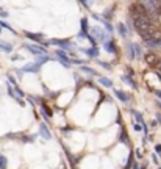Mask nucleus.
Masks as SVG:
<instances>
[{"mask_svg": "<svg viewBox=\"0 0 161 169\" xmlns=\"http://www.w3.org/2000/svg\"><path fill=\"white\" fill-rule=\"evenodd\" d=\"M144 44H146L147 47H152V49L161 47V38H155V36L146 38V39H144Z\"/></svg>", "mask_w": 161, "mask_h": 169, "instance_id": "f03ea898", "label": "nucleus"}, {"mask_svg": "<svg viewBox=\"0 0 161 169\" xmlns=\"http://www.w3.org/2000/svg\"><path fill=\"white\" fill-rule=\"evenodd\" d=\"M158 107H160V108H161V100H160V102H158Z\"/></svg>", "mask_w": 161, "mask_h": 169, "instance_id": "4c0bfd02", "label": "nucleus"}, {"mask_svg": "<svg viewBox=\"0 0 161 169\" xmlns=\"http://www.w3.org/2000/svg\"><path fill=\"white\" fill-rule=\"evenodd\" d=\"M113 11H114V7H111V8H107V9H105V11H103V14H102V16H103L105 19H108V20H110L111 17H113Z\"/></svg>", "mask_w": 161, "mask_h": 169, "instance_id": "aec40b11", "label": "nucleus"}, {"mask_svg": "<svg viewBox=\"0 0 161 169\" xmlns=\"http://www.w3.org/2000/svg\"><path fill=\"white\" fill-rule=\"evenodd\" d=\"M120 135H122V143H125V144H128V138H127V133L122 130L120 132Z\"/></svg>", "mask_w": 161, "mask_h": 169, "instance_id": "bb28decb", "label": "nucleus"}, {"mask_svg": "<svg viewBox=\"0 0 161 169\" xmlns=\"http://www.w3.org/2000/svg\"><path fill=\"white\" fill-rule=\"evenodd\" d=\"M157 119H158V122L161 124V114H157Z\"/></svg>", "mask_w": 161, "mask_h": 169, "instance_id": "e433bc0d", "label": "nucleus"}, {"mask_svg": "<svg viewBox=\"0 0 161 169\" xmlns=\"http://www.w3.org/2000/svg\"><path fill=\"white\" fill-rule=\"evenodd\" d=\"M39 133H41V136L44 139H50L52 138V135H50V132H49V127L46 124H41L39 125Z\"/></svg>", "mask_w": 161, "mask_h": 169, "instance_id": "ddd939ff", "label": "nucleus"}, {"mask_svg": "<svg viewBox=\"0 0 161 169\" xmlns=\"http://www.w3.org/2000/svg\"><path fill=\"white\" fill-rule=\"evenodd\" d=\"M122 81H125L127 85H130V86H131V88L138 89V85L135 83V80H131V77H130V75H124V77H122Z\"/></svg>", "mask_w": 161, "mask_h": 169, "instance_id": "f3484780", "label": "nucleus"}, {"mask_svg": "<svg viewBox=\"0 0 161 169\" xmlns=\"http://www.w3.org/2000/svg\"><path fill=\"white\" fill-rule=\"evenodd\" d=\"M127 46L131 49V52H133V55H135V58H141V57H142V49H141L139 44H135V42H128Z\"/></svg>", "mask_w": 161, "mask_h": 169, "instance_id": "423d86ee", "label": "nucleus"}, {"mask_svg": "<svg viewBox=\"0 0 161 169\" xmlns=\"http://www.w3.org/2000/svg\"><path fill=\"white\" fill-rule=\"evenodd\" d=\"M141 169H147V168H146V166H142V168H141Z\"/></svg>", "mask_w": 161, "mask_h": 169, "instance_id": "58836bf2", "label": "nucleus"}, {"mask_svg": "<svg viewBox=\"0 0 161 169\" xmlns=\"http://www.w3.org/2000/svg\"><path fill=\"white\" fill-rule=\"evenodd\" d=\"M46 61H50V57H47L46 53H44V55H38V61L36 63H46Z\"/></svg>", "mask_w": 161, "mask_h": 169, "instance_id": "4be33fe9", "label": "nucleus"}, {"mask_svg": "<svg viewBox=\"0 0 161 169\" xmlns=\"http://www.w3.org/2000/svg\"><path fill=\"white\" fill-rule=\"evenodd\" d=\"M80 24H81V31L78 33V38H86L88 36V30H89V27H88V19L83 17Z\"/></svg>", "mask_w": 161, "mask_h": 169, "instance_id": "1a4fd4ad", "label": "nucleus"}, {"mask_svg": "<svg viewBox=\"0 0 161 169\" xmlns=\"http://www.w3.org/2000/svg\"><path fill=\"white\" fill-rule=\"evenodd\" d=\"M0 27H3V28H8L9 31H13V33H16V31H14L13 28H11V25H9V24H7V22H3V20L0 22Z\"/></svg>", "mask_w": 161, "mask_h": 169, "instance_id": "393cba45", "label": "nucleus"}, {"mask_svg": "<svg viewBox=\"0 0 161 169\" xmlns=\"http://www.w3.org/2000/svg\"><path fill=\"white\" fill-rule=\"evenodd\" d=\"M99 64H100V66L103 67V69H107V70H111V64L110 63H105V61H97Z\"/></svg>", "mask_w": 161, "mask_h": 169, "instance_id": "b1692460", "label": "nucleus"}, {"mask_svg": "<svg viewBox=\"0 0 161 169\" xmlns=\"http://www.w3.org/2000/svg\"><path fill=\"white\" fill-rule=\"evenodd\" d=\"M133 128H135V130H136V132H141V130H142L139 124H136V125H135V127H133Z\"/></svg>", "mask_w": 161, "mask_h": 169, "instance_id": "2f4dec72", "label": "nucleus"}, {"mask_svg": "<svg viewBox=\"0 0 161 169\" xmlns=\"http://www.w3.org/2000/svg\"><path fill=\"white\" fill-rule=\"evenodd\" d=\"M25 49H28V50L33 53V55H44V53H47V50L44 47H41V46H31V44H25L24 46Z\"/></svg>", "mask_w": 161, "mask_h": 169, "instance_id": "7ed1b4c3", "label": "nucleus"}, {"mask_svg": "<svg viewBox=\"0 0 161 169\" xmlns=\"http://www.w3.org/2000/svg\"><path fill=\"white\" fill-rule=\"evenodd\" d=\"M57 58H58V61L63 64L64 67H70V59L67 57V53H66L64 50H57Z\"/></svg>", "mask_w": 161, "mask_h": 169, "instance_id": "f257e3e1", "label": "nucleus"}, {"mask_svg": "<svg viewBox=\"0 0 161 169\" xmlns=\"http://www.w3.org/2000/svg\"><path fill=\"white\" fill-rule=\"evenodd\" d=\"M81 52H83V53H86V55H88V57H91V58L99 57V49H97L96 46H92L91 49H81Z\"/></svg>", "mask_w": 161, "mask_h": 169, "instance_id": "f8f14e48", "label": "nucleus"}, {"mask_svg": "<svg viewBox=\"0 0 161 169\" xmlns=\"http://www.w3.org/2000/svg\"><path fill=\"white\" fill-rule=\"evenodd\" d=\"M0 169H7V158L0 155Z\"/></svg>", "mask_w": 161, "mask_h": 169, "instance_id": "5701e85b", "label": "nucleus"}, {"mask_svg": "<svg viewBox=\"0 0 161 169\" xmlns=\"http://www.w3.org/2000/svg\"><path fill=\"white\" fill-rule=\"evenodd\" d=\"M155 69H157V70H160V72H161V59H158V63L157 64H155V66H153Z\"/></svg>", "mask_w": 161, "mask_h": 169, "instance_id": "7c9ffc66", "label": "nucleus"}, {"mask_svg": "<svg viewBox=\"0 0 161 169\" xmlns=\"http://www.w3.org/2000/svg\"><path fill=\"white\" fill-rule=\"evenodd\" d=\"M103 49H105L108 53H116V44H114V41H113V39L103 41Z\"/></svg>", "mask_w": 161, "mask_h": 169, "instance_id": "9d476101", "label": "nucleus"}, {"mask_svg": "<svg viewBox=\"0 0 161 169\" xmlns=\"http://www.w3.org/2000/svg\"><path fill=\"white\" fill-rule=\"evenodd\" d=\"M0 50H3L5 53H11V50H13V46H11L9 42L0 41Z\"/></svg>", "mask_w": 161, "mask_h": 169, "instance_id": "4468645a", "label": "nucleus"}, {"mask_svg": "<svg viewBox=\"0 0 161 169\" xmlns=\"http://www.w3.org/2000/svg\"><path fill=\"white\" fill-rule=\"evenodd\" d=\"M25 36L28 38V39L38 41V42H39V41L42 39V35H41V33H39V35H36V33H30V31H25Z\"/></svg>", "mask_w": 161, "mask_h": 169, "instance_id": "6ab92c4d", "label": "nucleus"}, {"mask_svg": "<svg viewBox=\"0 0 161 169\" xmlns=\"http://www.w3.org/2000/svg\"><path fill=\"white\" fill-rule=\"evenodd\" d=\"M0 31H2V28H0Z\"/></svg>", "mask_w": 161, "mask_h": 169, "instance_id": "ea45409f", "label": "nucleus"}, {"mask_svg": "<svg viewBox=\"0 0 161 169\" xmlns=\"http://www.w3.org/2000/svg\"><path fill=\"white\" fill-rule=\"evenodd\" d=\"M144 59H146V64L147 66H150V67H153L155 64L158 63V55L157 53H146V57H144Z\"/></svg>", "mask_w": 161, "mask_h": 169, "instance_id": "39448f33", "label": "nucleus"}, {"mask_svg": "<svg viewBox=\"0 0 161 169\" xmlns=\"http://www.w3.org/2000/svg\"><path fill=\"white\" fill-rule=\"evenodd\" d=\"M131 114H133V116L136 118V121L139 122L141 125H144V127H147V125H146V122H144V119H142V114H141L139 111H136V110H131Z\"/></svg>", "mask_w": 161, "mask_h": 169, "instance_id": "a211bd4d", "label": "nucleus"}, {"mask_svg": "<svg viewBox=\"0 0 161 169\" xmlns=\"http://www.w3.org/2000/svg\"><path fill=\"white\" fill-rule=\"evenodd\" d=\"M11 59H14V61H16V59H20V57L19 55H13V57H11Z\"/></svg>", "mask_w": 161, "mask_h": 169, "instance_id": "72a5a7b5", "label": "nucleus"}, {"mask_svg": "<svg viewBox=\"0 0 161 169\" xmlns=\"http://www.w3.org/2000/svg\"><path fill=\"white\" fill-rule=\"evenodd\" d=\"M92 33H94V39L96 41H107V35H105V31L102 28H99V27H96V28H92Z\"/></svg>", "mask_w": 161, "mask_h": 169, "instance_id": "6e6552de", "label": "nucleus"}, {"mask_svg": "<svg viewBox=\"0 0 161 169\" xmlns=\"http://www.w3.org/2000/svg\"><path fill=\"white\" fill-rule=\"evenodd\" d=\"M35 141V136H25L24 138V143H33Z\"/></svg>", "mask_w": 161, "mask_h": 169, "instance_id": "cd10ccee", "label": "nucleus"}, {"mask_svg": "<svg viewBox=\"0 0 161 169\" xmlns=\"http://www.w3.org/2000/svg\"><path fill=\"white\" fill-rule=\"evenodd\" d=\"M0 16H2V17H8V11H5L3 8H0Z\"/></svg>", "mask_w": 161, "mask_h": 169, "instance_id": "c85d7f7f", "label": "nucleus"}, {"mask_svg": "<svg viewBox=\"0 0 161 169\" xmlns=\"http://www.w3.org/2000/svg\"><path fill=\"white\" fill-rule=\"evenodd\" d=\"M80 70H81V72H85V74H89V75H97L96 70L91 69V67H88V66H81V67H80Z\"/></svg>", "mask_w": 161, "mask_h": 169, "instance_id": "412c9836", "label": "nucleus"}, {"mask_svg": "<svg viewBox=\"0 0 161 169\" xmlns=\"http://www.w3.org/2000/svg\"><path fill=\"white\" fill-rule=\"evenodd\" d=\"M117 31H119V35L122 36V38H127V35H128V28L124 25V24H117Z\"/></svg>", "mask_w": 161, "mask_h": 169, "instance_id": "2eb2a0df", "label": "nucleus"}, {"mask_svg": "<svg viewBox=\"0 0 161 169\" xmlns=\"http://www.w3.org/2000/svg\"><path fill=\"white\" fill-rule=\"evenodd\" d=\"M78 2H80L85 8H89V3H88V0H78Z\"/></svg>", "mask_w": 161, "mask_h": 169, "instance_id": "c756f323", "label": "nucleus"}, {"mask_svg": "<svg viewBox=\"0 0 161 169\" xmlns=\"http://www.w3.org/2000/svg\"><path fill=\"white\" fill-rule=\"evenodd\" d=\"M155 150H157V152H161V146L157 144V146H155Z\"/></svg>", "mask_w": 161, "mask_h": 169, "instance_id": "473e14b6", "label": "nucleus"}, {"mask_svg": "<svg viewBox=\"0 0 161 169\" xmlns=\"http://www.w3.org/2000/svg\"><path fill=\"white\" fill-rule=\"evenodd\" d=\"M133 169H139V165H138V163H133Z\"/></svg>", "mask_w": 161, "mask_h": 169, "instance_id": "c9c22d12", "label": "nucleus"}, {"mask_svg": "<svg viewBox=\"0 0 161 169\" xmlns=\"http://www.w3.org/2000/svg\"><path fill=\"white\" fill-rule=\"evenodd\" d=\"M103 24H105V30H107L108 33H111V31H113V25H111L110 22H105V20H103Z\"/></svg>", "mask_w": 161, "mask_h": 169, "instance_id": "a878e982", "label": "nucleus"}, {"mask_svg": "<svg viewBox=\"0 0 161 169\" xmlns=\"http://www.w3.org/2000/svg\"><path fill=\"white\" fill-rule=\"evenodd\" d=\"M136 155H138V157H142V152H141V149H138V150H136Z\"/></svg>", "mask_w": 161, "mask_h": 169, "instance_id": "f704fd0d", "label": "nucleus"}, {"mask_svg": "<svg viewBox=\"0 0 161 169\" xmlns=\"http://www.w3.org/2000/svg\"><path fill=\"white\" fill-rule=\"evenodd\" d=\"M39 63H28L27 66L22 67V72H39Z\"/></svg>", "mask_w": 161, "mask_h": 169, "instance_id": "0eeeda50", "label": "nucleus"}, {"mask_svg": "<svg viewBox=\"0 0 161 169\" xmlns=\"http://www.w3.org/2000/svg\"><path fill=\"white\" fill-rule=\"evenodd\" d=\"M50 46H59L63 49H74L75 47V42H69V41H59V39H53L49 42Z\"/></svg>", "mask_w": 161, "mask_h": 169, "instance_id": "20e7f679", "label": "nucleus"}, {"mask_svg": "<svg viewBox=\"0 0 161 169\" xmlns=\"http://www.w3.org/2000/svg\"><path fill=\"white\" fill-rule=\"evenodd\" d=\"M114 96L117 97L119 100H122L124 103H128L130 102V96L128 94H125L124 91H120V89H114Z\"/></svg>", "mask_w": 161, "mask_h": 169, "instance_id": "9b49d317", "label": "nucleus"}, {"mask_svg": "<svg viewBox=\"0 0 161 169\" xmlns=\"http://www.w3.org/2000/svg\"><path fill=\"white\" fill-rule=\"evenodd\" d=\"M99 83L103 85L105 88H113V80H110L107 77H100V78H99Z\"/></svg>", "mask_w": 161, "mask_h": 169, "instance_id": "dca6fc26", "label": "nucleus"}]
</instances>
